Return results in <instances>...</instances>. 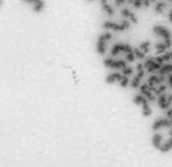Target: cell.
<instances>
[{
  "label": "cell",
  "instance_id": "cell-1",
  "mask_svg": "<svg viewBox=\"0 0 172 167\" xmlns=\"http://www.w3.org/2000/svg\"><path fill=\"white\" fill-rule=\"evenodd\" d=\"M172 124V120L169 121V120H159L157 123H155V124L153 126V129H158L162 126H169Z\"/></svg>",
  "mask_w": 172,
  "mask_h": 167
},
{
  "label": "cell",
  "instance_id": "cell-2",
  "mask_svg": "<svg viewBox=\"0 0 172 167\" xmlns=\"http://www.w3.org/2000/svg\"><path fill=\"white\" fill-rule=\"evenodd\" d=\"M161 136L160 135H155V137H154V139H153V143H154V145L156 146H158L160 148V141H161Z\"/></svg>",
  "mask_w": 172,
  "mask_h": 167
}]
</instances>
